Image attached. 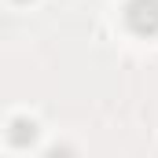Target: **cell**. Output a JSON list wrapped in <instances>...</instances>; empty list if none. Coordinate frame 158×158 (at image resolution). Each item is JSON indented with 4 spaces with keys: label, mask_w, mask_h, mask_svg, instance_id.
<instances>
[{
    "label": "cell",
    "mask_w": 158,
    "mask_h": 158,
    "mask_svg": "<svg viewBox=\"0 0 158 158\" xmlns=\"http://www.w3.org/2000/svg\"><path fill=\"white\" fill-rule=\"evenodd\" d=\"M7 140H11L15 147H30V143L37 140V121H30V118H11Z\"/></svg>",
    "instance_id": "cell-2"
},
{
    "label": "cell",
    "mask_w": 158,
    "mask_h": 158,
    "mask_svg": "<svg viewBox=\"0 0 158 158\" xmlns=\"http://www.w3.org/2000/svg\"><path fill=\"white\" fill-rule=\"evenodd\" d=\"M125 26L136 37H155L158 33V0H129L125 4Z\"/></svg>",
    "instance_id": "cell-1"
},
{
    "label": "cell",
    "mask_w": 158,
    "mask_h": 158,
    "mask_svg": "<svg viewBox=\"0 0 158 158\" xmlns=\"http://www.w3.org/2000/svg\"><path fill=\"white\" fill-rule=\"evenodd\" d=\"M15 4H26V0H15Z\"/></svg>",
    "instance_id": "cell-4"
},
{
    "label": "cell",
    "mask_w": 158,
    "mask_h": 158,
    "mask_svg": "<svg viewBox=\"0 0 158 158\" xmlns=\"http://www.w3.org/2000/svg\"><path fill=\"white\" fill-rule=\"evenodd\" d=\"M44 158H70V147H52Z\"/></svg>",
    "instance_id": "cell-3"
}]
</instances>
